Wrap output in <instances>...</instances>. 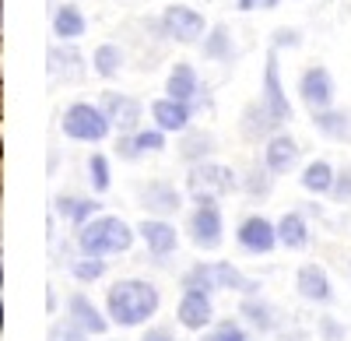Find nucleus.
Masks as SVG:
<instances>
[{
    "instance_id": "1",
    "label": "nucleus",
    "mask_w": 351,
    "mask_h": 341,
    "mask_svg": "<svg viewBox=\"0 0 351 341\" xmlns=\"http://www.w3.org/2000/svg\"><path fill=\"white\" fill-rule=\"evenodd\" d=\"M162 306V296L152 281L141 278H120L106 292V314L116 327H141L148 324Z\"/></svg>"
},
{
    "instance_id": "2",
    "label": "nucleus",
    "mask_w": 351,
    "mask_h": 341,
    "mask_svg": "<svg viewBox=\"0 0 351 341\" xmlns=\"http://www.w3.org/2000/svg\"><path fill=\"white\" fill-rule=\"evenodd\" d=\"M134 246V229L120 215H95L77 229V250L84 257H106V253H127Z\"/></svg>"
},
{
    "instance_id": "3",
    "label": "nucleus",
    "mask_w": 351,
    "mask_h": 341,
    "mask_svg": "<svg viewBox=\"0 0 351 341\" xmlns=\"http://www.w3.org/2000/svg\"><path fill=\"white\" fill-rule=\"evenodd\" d=\"M60 130L71 137V141H88V145H99V141L109 137L112 124L106 117L102 106H92V102H71L64 109V120H60Z\"/></svg>"
},
{
    "instance_id": "4",
    "label": "nucleus",
    "mask_w": 351,
    "mask_h": 341,
    "mask_svg": "<svg viewBox=\"0 0 351 341\" xmlns=\"http://www.w3.org/2000/svg\"><path fill=\"white\" fill-rule=\"evenodd\" d=\"M158 28L162 36L172 39V43H183V46H193L204 39V28H208V21H204L200 11L186 8V4H169L158 18Z\"/></svg>"
},
{
    "instance_id": "5",
    "label": "nucleus",
    "mask_w": 351,
    "mask_h": 341,
    "mask_svg": "<svg viewBox=\"0 0 351 341\" xmlns=\"http://www.w3.org/2000/svg\"><path fill=\"white\" fill-rule=\"evenodd\" d=\"M186 233H190L197 250H218L221 239H225V218H221L218 204H193Z\"/></svg>"
},
{
    "instance_id": "6",
    "label": "nucleus",
    "mask_w": 351,
    "mask_h": 341,
    "mask_svg": "<svg viewBox=\"0 0 351 341\" xmlns=\"http://www.w3.org/2000/svg\"><path fill=\"white\" fill-rule=\"evenodd\" d=\"M186 187H190V193H215V197H221V193L236 190L239 180H236V173H232L228 165H218V162L204 158L186 173Z\"/></svg>"
},
{
    "instance_id": "7",
    "label": "nucleus",
    "mask_w": 351,
    "mask_h": 341,
    "mask_svg": "<svg viewBox=\"0 0 351 341\" xmlns=\"http://www.w3.org/2000/svg\"><path fill=\"white\" fill-rule=\"evenodd\" d=\"M236 243L253 253V257H263V253H271L281 239H278V222H267L263 215H250L239 222V229H236Z\"/></svg>"
},
{
    "instance_id": "8",
    "label": "nucleus",
    "mask_w": 351,
    "mask_h": 341,
    "mask_svg": "<svg viewBox=\"0 0 351 341\" xmlns=\"http://www.w3.org/2000/svg\"><path fill=\"white\" fill-rule=\"evenodd\" d=\"M99 106L106 109V117L112 124L116 134H134L141 130V117H144V106L134 99V95H123V92H106L99 99Z\"/></svg>"
},
{
    "instance_id": "9",
    "label": "nucleus",
    "mask_w": 351,
    "mask_h": 341,
    "mask_svg": "<svg viewBox=\"0 0 351 341\" xmlns=\"http://www.w3.org/2000/svg\"><path fill=\"white\" fill-rule=\"evenodd\" d=\"M260 102L271 109V117L285 127L291 120V102L281 89V67H278V49H271L267 56V67H263V92H260Z\"/></svg>"
},
{
    "instance_id": "10",
    "label": "nucleus",
    "mask_w": 351,
    "mask_h": 341,
    "mask_svg": "<svg viewBox=\"0 0 351 341\" xmlns=\"http://www.w3.org/2000/svg\"><path fill=\"white\" fill-rule=\"evenodd\" d=\"M176 317H180V324L186 331L211 327V320H215L211 292H204V289H183V299H180V306H176Z\"/></svg>"
},
{
    "instance_id": "11",
    "label": "nucleus",
    "mask_w": 351,
    "mask_h": 341,
    "mask_svg": "<svg viewBox=\"0 0 351 341\" xmlns=\"http://www.w3.org/2000/svg\"><path fill=\"white\" fill-rule=\"evenodd\" d=\"M137 204L148 215H176L183 208V193L176 190L169 180H152L137 190Z\"/></svg>"
},
{
    "instance_id": "12",
    "label": "nucleus",
    "mask_w": 351,
    "mask_h": 341,
    "mask_svg": "<svg viewBox=\"0 0 351 341\" xmlns=\"http://www.w3.org/2000/svg\"><path fill=\"white\" fill-rule=\"evenodd\" d=\"M165 95L180 99V102H190V106L208 102V89L200 84L193 64H176V67L169 71V78H165Z\"/></svg>"
},
{
    "instance_id": "13",
    "label": "nucleus",
    "mask_w": 351,
    "mask_h": 341,
    "mask_svg": "<svg viewBox=\"0 0 351 341\" xmlns=\"http://www.w3.org/2000/svg\"><path fill=\"white\" fill-rule=\"evenodd\" d=\"M299 95L309 106V113L316 109H327L334 102V78L327 67H306L299 78Z\"/></svg>"
},
{
    "instance_id": "14",
    "label": "nucleus",
    "mask_w": 351,
    "mask_h": 341,
    "mask_svg": "<svg viewBox=\"0 0 351 341\" xmlns=\"http://www.w3.org/2000/svg\"><path fill=\"white\" fill-rule=\"evenodd\" d=\"M190 117H193V106L172 99V95L152 102V120H155V127H162L165 134H183V130L190 127Z\"/></svg>"
},
{
    "instance_id": "15",
    "label": "nucleus",
    "mask_w": 351,
    "mask_h": 341,
    "mask_svg": "<svg viewBox=\"0 0 351 341\" xmlns=\"http://www.w3.org/2000/svg\"><path fill=\"white\" fill-rule=\"evenodd\" d=\"M263 162H267V169L274 176H285L288 169L299 162V141L285 130H278L274 137H267V145H263Z\"/></svg>"
},
{
    "instance_id": "16",
    "label": "nucleus",
    "mask_w": 351,
    "mask_h": 341,
    "mask_svg": "<svg viewBox=\"0 0 351 341\" xmlns=\"http://www.w3.org/2000/svg\"><path fill=\"white\" fill-rule=\"evenodd\" d=\"M137 236L144 239V246H148L155 257H169V253H176V246H180V233H176V225H169L162 218H144L137 225Z\"/></svg>"
},
{
    "instance_id": "17",
    "label": "nucleus",
    "mask_w": 351,
    "mask_h": 341,
    "mask_svg": "<svg viewBox=\"0 0 351 341\" xmlns=\"http://www.w3.org/2000/svg\"><path fill=\"white\" fill-rule=\"evenodd\" d=\"M239 130H243V137H246V141H267V137H274V134L281 130V124L271 117V109L256 99V102H250V106L243 109Z\"/></svg>"
},
{
    "instance_id": "18",
    "label": "nucleus",
    "mask_w": 351,
    "mask_h": 341,
    "mask_svg": "<svg viewBox=\"0 0 351 341\" xmlns=\"http://www.w3.org/2000/svg\"><path fill=\"white\" fill-rule=\"evenodd\" d=\"M295 289H299V296L309 299V303H330V299H334L330 278H327V271L319 268V264H302V268L295 271Z\"/></svg>"
},
{
    "instance_id": "19",
    "label": "nucleus",
    "mask_w": 351,
    "mask_h": 341,
    "mask_svg": "<svg viewBox=\"0 0 351 341\" xmlns=\"http://www.w3.org/2000/svg\"><path fill=\"white\" fill-rule=\"evenodd\" d=\"M67 314L88 331V334H95V338H102L106 331H109V317L102 314V309L92 303V299H88L84 292H71V299H67Z\"/></svg>"
},
{
    "instance_id": "20",
    "label": "nucleus",
    "mask_w": 351,
    "mask_h": 341,
    "mask_svg": "<svg viewBox=\"0 0 351 341\" xmlns=\"http://www.w3.org/2000/svg\"><path fill=\"white\" fill-rule=\"evenodd\" d=\"M53 211L60 215V218H67L74 229H81L84 222H92V218L102 211V204L95 201V197H71V193H60V197H53Z\"/></svg>"
},
{
    "instance_id": "21",
    "label": "nucleus",
    "mask_w": 351,
    "mask_h": 341,
    "mask_svg": "<svg viewBox=\"0 0 351 341\" xmlns=\"http://www.w3.org/2000/svg\"><path fill=\"white\" fill-rule=\"evenodd\" d=\"M313 127L330 137V141H341V145H351V109H316L313 113Z\"/></svg>"
},
{
    "instance_id": "22",
    "label": "nucleus",
    "mask_w": 351,
    "mask_h": 341,
    "mask_svg": "<svg viewBox=\"0 0 351 341\" xmlns=\"http://www.w3.org/2000/svg\"><path fill=\"white\" fill-rule=\"evenodd\" d=\"M239 314H243V320H246L253 331H263V334L278 331V306L267 303V299H260V292H256V296H243Z\"/></svg>"
},
{
    "instance_id": "23",
    "label": "nucleus",
    "mask_w": 351,
    "mask_h": 341,
    "mask_svg": "<svg viewBox=\"0 0 351 341\" xmlns=\"http://www.w3.org/2000/svg\"><path fill=\"white\" fill-rule=\"evenodd\" d=\"M84 28H88V21H84V14H81L77 4H60V8L53 11V36L60 39V43L81 39Z\"/></svg>"
},
{
    "instance_id": "24",
    "label": "nucleus",
    "mask_w": 351,
    "mask_h": 341,
    "mask_svg": "<svg viewBox=\"0 0 351 341\" xmlns=\"http://www.w3.org/2000/svg\"><path fill=\"white\" fill-rule=\"evenodd\" d=\"M49 71L64 81H77L84 74V60L74 46H53L49 49Z\"/></svg>"
},
{
    "instance_id": "25",
    "label": "nucleus",
    "mask_w": 351,
    "mask_h": 341,
    "mask_svg": "<svg viewBox=\"0 0 351 341\" xmlns=\"http://www.w3.org/2000/svg\"><path fill=\"white\" fill-rule=\"evenodd\" d=\"M278 239H281V246H288V250H302V246L309 243V225H306V218H302L299 211H285V215L278 218Z\"/></svg>"
},
{
    "instance_id": "26",
    "label": "nucleus",
    "mask_w": 351,
    "mask_h": 341,
    "mask_svg": "<svg viewBox=\"0 0 351 341\" xmlns=\"http://www.w3.org/2000/svg\"><path fill=\"white\" fill-rule=\"evenodd\" d=\"M215 152V134L211 130H183V141H180V155L190 162V165H197V162H204Z\"/></svg>"
},
{
    "instance_id": "27",
    "label": "nucleus",
    "mask_w": 351,
    "mask_h": 341,
    "mask_svg": "<svg viewBox=\"0 0 351 341\" xmlns=\"http://www.w3.org/2000/svg\"><path fill=\"white\" fill-rule=\"evenodd\" d=\"M334 180H337V173L330 169V162H324V158H313L306 169H302V187L309 190V193H330L334 190Z\"/></svg>"
},
{
    "instance_id": "28",
    "label": "nucleus",
    "mask_w": 351,
    "mask_h": 341,
    "mask_svg": "<svg viewBox=\"0 0 351 341\" xmlns=\"http://www.w3.org/2000/svg\"><path fill=\"white\" fill-rule=\"evenodd\" d=\"M204 56L208 60H232L236 56V43H232V32L225 25H215L208 36H204Z\"/></svg>"
},
{
    "instance_id": "29",
    "label": "nucleus",
    "mask_w": 351,
    "mask_h": 341,
    "mask_svg": "<svg viewBox=\"0 0 351 341\" xmlns=\"http://www.w3.org/2000/svg\"><path fill=\"white\" fill-rule=\"evenodd\" d=\"M183 289H204V292H218V278H215V261H197L183 271L180 278Z\"/></svg>"
},
{
    "instance_id": "30",
    "label": "nucleus",
    "mask_w": 351,
    "mask_h": 341,
    "mask_svg": "<svg viewBox=\"0 0 351 341\" xmlns=\"http://www.w3.org/2000/svg\"><path fill=\"white\" fill-rule=\"evenodd\" d=\"M92 67L99 78H116L123 71V49L116 43H102L95 53H92Z\"/></svg>"
},
{
    "instance_id": "31",
    "label": "nucleus",
    "mask_w": 351,
    "mask_h": 341,
    "mask_svg": "<svg viewBox=\"0 0 351 341\" xmlns=\"http://www.w3.org/2000/svg\"><path fill=\"white\" fill-rule=\"evenodd\" d=\"M271 187H274V173L267 169V162H263V165H253L250 173H246V180H243V190L253 197V201H267V197H271Z\"/></svg>"
},
{
    "instance_id": "32",
    "label": "nucleus",
    "mask_w": 351,
    "mask_h": 341,
    "mask_svg": "<svg viewBox=\"0 0 351 341\" xmlns=\"http://www.w3.org/2000/svg\"><path fill=\"white\" fill-rule=\"evenodd\" d=\"M204 341H250V334H246V327L239 324V320H218L208 334H204Z\"/></svg>"
},
{
    "instance_id": "33",
    "label": "nucleus",
    "mask_w": 351,
    "mask_h": 341,
    "mask_svg": "<svg viewBox=\"0 0 351 341\" xmlns=\"http://www.w3.org/2000/svg\"><path fill=\"white\" fill-rule=\"evenodd\" d=\"M88 180H92V190L95 193H106L109 190V183H112V176H109V158L106 155H92L88 158Z\"/></svg>"
},
{
    "instance_id": "34",
    "label": "nucleus",
    "mask_w": 351,
    "mask_h": 341,
    "mask_svg": "<svg viewBox=\"0 0 351 341\" xmlns=\"http://www.w3.org/2000/svg\"><path fill=\"white\" fill-rule=\"evenodd\" d=\"M46 341H88V331L67 314L64 320H56L53 327H49V338Z\"/></svg>"
},
{
    "instance_id": "35",
    "label": "nucleus",
    "mask_w": 351,
    "mask_h": 341,
    "mask_svg": "<svg viewBox=\"0 0 351 341\" xmlns=\"http://www.w3.org/2000/svg\"><path fill=\"white\" fill-rule=\"evenodd\" d=\"M71 274L77 278V281H99L102 274H106V261L102 257H81V261H74V268H71Z\"/></svg>"
},
{
    "instance_id": "36",
    "label": "nucleus",
    "mask_w": 351,
    "mask_h": 341,
    "mask_svg": "<svg viewBox=\"0 0 351 341\" xmlns=\"http://www.w3.org/2000/svg\"><path fill=\"white\" fill-rule=\"evenodd\" d=\"M134 145L141 155H148V152H162L165 148V130L162 127H152V130H134Z\"/></svg>"
},
{
    "instance_id": "37",
    "label": "nucleus",
    "mask_w": 351,
    "mask_h": 341,
    "mask_svg": "<svg viewBox=\"0 0 351 341\" xmlns=\"http://www.w3.org/2000/svg\"><path fill=\"white\" fill-rule=\"evenodd\" d=\"M330 197H334V204H351V165L337 169V180H334Z\"/></svg>"
},
{
    "instance_id": "38",
    "label": "nucleus",
    "mask_w": 351,
    "mask_h": 341,
    "mask_svg": "<svg viewBox=\"0 0 351 341\" xmlns=\"http://www.w3.org/2000/svg\"><path fill=\"white\" fill-rule=\"evenodd\" d=\"M316 331H319V338H324V341H344V324H337L334 317H319L316 320Z\"/></svg>"
},
{
    "instance_id": "39",
    "label": "nucleus",
    "mask_w": 351,
    "mask_h": 341,
    "mask_svg": "<svg viewBox=\"0 0 351 341\" xmlns=\"http://www.w3.org/2000/svg\"><path fill=\"white\" fill-rule=\"evenodd\" d=\"M116 155H120V158H127V162H137V158H144V155L137 152V145H134V134H120V137H116Z\"/></svg>"
},
{
    "instance_id": "40",
    "label": "nucleus",
    "mask_w": 351,
    "mask_h": 341,
    "mask_svg": "<svg viewBox=\"0 0 351 341\" xmlns=\"http://www.w3.org/2000/svg\"><path fill=\"white\" fill-rule=\"evenodd\" d=\"M271 43H274V49H285V46L295 49V46L302 43V36L295 32V28H274V39H271Z\"/></svg>"
},
{
    "instance_id": "41",
    "label": "nucleus",
    "mask_w": 351,
    "mask_h": 341,
    "mask_svg": "<svg viewBox=\"0 0 351 341\" xmlns=\"http://www.w3.org/2000/svg\"><path fill=\"white\" fill-rule=\"evenodd\" d=\"M141 341H176V338H172L169 327H148V331L141 334Z\"/></svg>"
},
{
    "instance_id": "42",
    "label": "nucleus",
    "mask_w": 351,
    "mask_h": 341,
    "mask_svg": "<svg viewBox=\"0 0 351 341\" xmlns=\"http://www.w3.org/2000/svg\"><path fill=\"white\" fill-rule=\"evenodd\" d=\"M190 201L193 204H218V197L215 193H190Z\"/></svg>"
},
{
    "instance_id": "43",
    "label": "nucleus",
    "mask_w": 351,
    "mask_h": 341,
    "mask_svg": "<svg viewBox=\"0 0 351 341\" xmlns=\"http://www.w3.org/2000/svg\"><path fill=\"white\" fill-rule=\"evenodd\" d=\"M239 11H253V8H263V0H236Z\"/></svg>"
},
{
    "instance_id": "44",
    "label": "nucleus",
    "mask_w": 351,
    "mask_h": 341,
    "mask_svg": "<svg viewBox=\"0 0 351 341\" xmlns=\"http://www.w3.org/2000/svg\"><path fill=\"white\" fill-rule=\"evenodd\" d=\"M278 4H281V0H263V8H267V11H271V8H278Z\"/></svg>"
}]
</instances>
